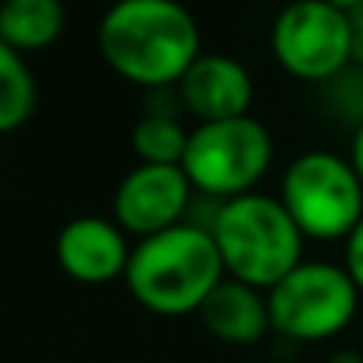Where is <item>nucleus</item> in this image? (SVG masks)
Masks as SVG:
<instances>
[{
	"mask_svg": "<svg viewBox=\"0 0 363 363\" xmlns=\"http://www.w3.org/2000/svg\"><path fill=\"white\" fill-rule=\"evenodd\" d=\"M99 51L125 80L166 86L201 55V32L179 0H115L99 19Z\"/></svg>",
	"mask_w": 363,
	"mask_h": 363,
	"instance_id": "1",
	"label": "nucleus"
},
{
	"mask_svg": "<svg viewBox=\"0 0 363 363\" xmlns=\"http://www.w3.org/2000/svg\"><path fill=\"white\" fill-rule=\"evenodd\" d=\"M223 274L217 242L201 223H176L144 236L131 249L125 268L134 300L157 315L198 313Z\"/></svg>",
	"mask_w": 363,
	"mask_h": 363,
	"instance_id": "2",
	"label": "nucleus"
},
{
	"mask_svg": "<svg viewBox=\"0 0 363 363\" xmlns=\"http://www.w3.org/2000/svg\"><path fill=\"white\" fill-rule=\"evenodd\" d=\"M223 271L255 290H271L303 262V233L281 198L245 191L223 201L211 220Z\"/></svg>",
	"mask_w": 363,
	"mask_h": 363,
	"instance_id": "3",
	"label": "nucleus"
},
{
	"mask_svg": "<svg viewBox=\"0 0 363 363\" xmlns=\"http://www.w3.org/2000/svg\"><path fill=\"white\" fill-rule=\"evenodd\" d=\"M281 204L303 236L341 239L363 217V182L351 160L332 150H306L284 172Z\"/></svg>",
	"mask_w": 363,
	"mask_h": 363,
	"instance_id": "4",
	"label": "nucleus"
},
{
	"mask_svg": "<svg viewBox=\"0 0 363 363\" xmlns=\"http://www.w3.org/2000/svg\"><path fill=\"white\" fill-rule=\"evenodd\" d=\"M271 157L274 144L268 128L252 115H239L223 121H201L194 131H188L182 169L191 188L230 201L252 191V185L268 172Z\"/></svg>",
	"mask_w": 363,
	"mask_h": 363,
	"instance_id": "5",
	"label": "nucleus"
},
{
	"mask_svg": "<svg viewBox=\"0 0 363 363\" xmlns=\"http://www.w3.org/2000/svg\"><path fill=\"white\" fill-rule=\"evenodd\" d=\"M360 290L332 262H300L268 290L271 328L294 341H325L351 325Z\"/></svg>",
	"mask_w": 363,
	"mask_h": 363,
	"instance_id": "6",
	"label": "nucleus"
},
{
	"mask_svg": "<svg viewBox=\"0 0 363 363\" xmlns=\"http://www.w3.org/2000/svg\"><path fill=\"white\" fill-rule=\"evenodd\" d=\"M271 48L287 74L328 83L354 64L351 19L328 0H294L277 13Z\"/></svg>",
	"mask_w": 363,
	"mask_h": 363,
	"instance_id": "7",
	"label": "nucleus"
},
{
	"mask_svg": "<svg viewBox=\"0 0 363 363\" xmlns=\"http://www.w3.org/2000/svg\"><path fill=\"white\" fill-rule=\"evenodd\" d=\"M188 201L191 182L182 166L140 163L121 179L115 191V223L125 233L153 236L182 223Z\"/></svg>",
	"mask_w": 363,
	"mask_h": 363,
	"instance_id": "8",
	"label": "nucleus"
},
{
	"mask_svg": "<svg viewBox=\"0 0 363 363\" xmlns=\"http://www.w3.org/2000/svg\"><path fill=\"white\" fill-rule=\"evenodd\" d=\"M57 262L74 281L83 284H108L125 274L131 245L115 220L106 217H74L57 233Z\"/></svg>",
	"mask_w": 363,
	"mask_h": 363,
	"instance_id": "9",
	"label": "nucleus"
},
{
	"mask_svg": "<svg viewBox=\"0 0 363 363\" xmlns=\"http://www.w3.org/2000/svg\"><path fill=\"white\" fill-rule=\"evenodd\" d=\"M252 93L255 86L249 67L230 55H198L179 80L182 102L201 121L249 115Z\"/></svg>",
	"mask_w": 363,
	"mask_h": 363,
	"instance_id": "10",
	"label": "nucleus"
},
{
	"mask_svg": "<svg viewBox=\"0 0 363 363\" xmlns=\"http://www.w3.org/2000/svg\"><path fill=\"white\" fill-rule=\"evenodd\" d=\"M201 322L226 345H255L271 328L268 296L236 277H223L201 303Z\"/></svg>",
	"mask_w": 363,
	"mask_h": 363,
	"instance_id": "11",
	"label": "nucleus"
},
{
	"mask_svg": "<svg viewBox=\"0 0 363 363\" xmlns=\"http://www.w3.org/2000/svg\"><path fill=\"white\" fill-rule=\"evenodd\" d=\"M64 29L61 0H0V38L19 55L48 48Z\"/></svg>",
	"mask_w": 363,
	"mask_h": 363,
	"instance_id": "12",
	"label": "nucleus"
},
{
	"mask_svg": "<svg viewBox=\"0 0 363 363\" xmlns=\"http://www.w3.org/2000/svg\"><path fill=\"white\" fill-rule=\"evenodd\" d=\"M35 108V77L26 57L0 38V134L26 125Z\"/></svg>",
	"mask_w": 363,
	"mask_h": 363,
	"instance_id": "13",
	"label": "nucleus"
},
{
	"mask_svg": "<svg viewBox=\"0 0 363 363\" xmlns=\"http://www.w3.org/2000/svg\"><path fill=\"white\" fill-rule=\"evenodd\" d=\"M131 144L138 150L140 163H157V166H182L188 147V131L179 125L172 115L150 112L138 118L131 131Z\"/></svg>",
	"mask_w": 363,
	"mask_h": 363,
	"instance_id": "14",
	"label": "nucleus"
},
{
	"mask_svg": "<svg viewBox=\"0 0 363 363\" xmlns=\"http://www.w3.org/2000/svg\"><path fill=\"white\" fill-rule=\"evenodd\" d=\"M345 271L351 274L354 287L363 294V217L345 236Z\"/></svg>",
	"mask_w": 363,
	"mask_h": 363,
	"instance_id": "15",
	"label": "nucleus"
},
{
	"mask_svg": "<svg viewBox=\"0 0 363 363\" xmlns=\"http://www.w3.org/2000/svg\"><path fill=\"white\" fill-rule=\"evenodd\" d=\"M351 19V35H354V64H363V0L347 13Z\"/></svg>",
	"mask_w": 363,
	"mask_h": 363,
	"instance_id": "16",
	"label": "nucleus"
},
{
	"mask_svg": "<svg viewBox=\"0 0 363 363\" xmlns=\"http://www.w3.org/2000/svg\"><path fill=\"white\" fill-rule=\"evenodd\" d=\"M351 166H354V172H357L360 182H363V125H357V131H354V144H351Z\"/></svg>",
	"mask_w": 363,
	"mask_h": 363,
	"instance_id": "17",
	"label": "nucleus"
},
{
	"mask_svg": "<svg viewBox=\"0 0 363 363\" xmlns=\"http://www.w3.org/2000/svg\"><path fill=\"white\" fill-rule=\"evenodd\" d=\"M328 363H363V354L354 351V347H341V351H335Z\"/></svg>",
	"mask_w": 363,
	"mask_h": 363,
	"instance_id": "18",
	"label": "nucleus"
},
{
	"mask_svg": "<svg viewBox=\"0 0 363 363\" xmlns=\"http://www.w3.org/2000/svg\"><path fill=\"white\" fill-rule=\"evenodd\" d=\"M328 4H332V6H338V10H345V13H351L354 6L360 4V0H328Z\"/></svg>",
	"mask_w": 363,
	"mask_h": 363,
	"instance_id": "19",
	"label": "nucleus"
}]
</instances>
